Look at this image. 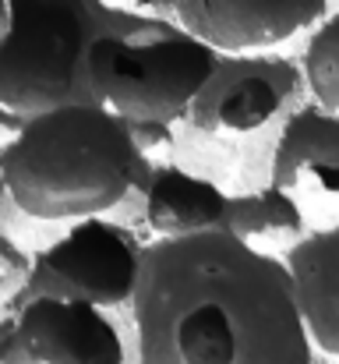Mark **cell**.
Wrapping results in <instances>:
<instances>
[{"instance_id":"obj_1","label":"cell","mask_w":339,"mask_h":364,"mask_svg":"<svg viewBox=\"0 0 339 364\" xmlns=\"http://www.w3.org/2000/svg\"><path fill=\"white\" fill-rule=\"evenodd\" d=\"M138 364H315L286 262L230 230L141 244Z\"/></svg>"},{"instance_id":"obj_2","label":"cell","mask_w":339,"mask_h":364,"mask_svg":"<svg viewBox=\"0 0 339 364\" xmlns=\"http://www.w3.org/2000/svg\"><path fill=\"white\" fill-rule=\"evenodd\" d=\"M149 152L99 103H60L21 117L0 141L4 198L28 220L103 216L149 177Z\"/></svg>"},{"instance_id":"obj_3","label":"cell","mask_w":339,"mask_h":364,"mask_svg":"<svg viewBox=\"0 0 339 364\" xmlns=\"http://www.w3.org/2000/svg\"><path fill=\"white\" fill-rule=\"evenodd\" d=\"M220 50L173 18H145L134 28L103 32L85 53V82L99 107L124 117L141 152L163 149L209 78Z\"/></svg>"},{"instance_id":"obj_4","label":"cell","mask_w":339,"mask_h":364,"mask_svg":"<svg viewBox=\"0 0 339 364\" xmlns=\"http://www.w3.org/2000/svg\"><path fill=\"white\" fill-rule=\"evenodd\" d=\"M152 14L110 0H7L0 32V107L28 117L60 103H96L85 53L96 36L124 32Z\"/></svg>"},{"instance_id":"obj_5","label":"cell","mask_w":339,"mask_h":364,"mask_svg":"<svg viewBox=\"0 0 339 364\" xmlns=\"http://www.w3.org/2000/svg\"><path fill=\"white\" fill-rule=\"evenodd\" d=\"M138 262H141V241L127 227L103 216L71 220V227L57 241L28 255V272L14 304L36 294H64V297H85L107 311L124 308L131 304L134 294Z\"/></svg>"},{"instance_id":"obj_6","label":"cell","mask_w":339,"mask_h":364,"mask_svg":"<svg viewBox=\"0 0 339 364\" xmlns=\"http://www.w3.org/2000/svg\"><path fill=\"white\" fill-rule=\"evenodd\" d=\"M304 89V71L294 57L262 50L220 53L184 121L212 138L254 134L290 114Z\"/></svg>"},{"instance_id":"obj_7","label":"cell","mask_w":339,"mask_h":364,"mask_svg":"<svg viewBox=\"0 0 339 364\" xmlns=\"http://www.w3.org/2000/svg\"><path fill=\"white\" fill-rule=\"evenodd\" d=\"M4 364H124L127 343L107 308L85 297L36 294L11 308Z\"/></svg>"},{"instance_id":"obj_8","label":"cell","mask_w":339,"mask_h":364,"mask_svg":"<svg viewBox=\"0 0 339 364\" xmlns=\"http://www.w3.org/2000/svg\"><path fill=\"white\" fill-rule=\"evenodd\" d=\"M329 0H173L170 18L220 53L269 50L315 28Z\"/></svg>"},{"instance_id":"obj_9","label":"cell","mask_w":339,"mask_h":364,"mask_svg":"<svg viewBox=\"0 0 339 364\" xmlns=\"http://www.w3.org/2000/svg\"><path fill=\"white\" fill-rule=\"evenodd\" d=\"M269 181L286 191L339 195V110L315 100L294 107L276 138Z\"/></svg>"},{"instance_id":"obj_10","label":"cell","mask_w":339,"mask_h":364,"mask_svg":"<svg viewBox=\"0 0 339 364\" xmlns=\"http://www.w3.org/2000/svg\"><path fill=\"white\" fill-rule=\"evenodd\" d=\"M311 347L339 358V223L301 234L283 255Z\"/></svg>"},{"instance_id":"obj_11","label":"cell","mask_w":339,"mask_h":364,"mask_svg":"<svg viewBox=\"0 0 339 364\" xmlns=\"http://www.w3.org/2000/svg\"><path fill=\"white\" fill-rule=\"evenodd\" d=\"M141 191H145V223L156 237H184L226 227L230 195L216 181L191 173L177 163H152Z\"/></svg>"},{"instance_id":"obj_12","label":"cell","mask_w":339,"mask_h":364,"mask_svg":"<svg viewBox=\"0 0 339 364\" xmlns=\"http://www.w3.org/2000/svg\"><path fill=\"white\" fill-rule=\"evenodd\" d=\"M244 241H276V237H301L304 234V209L294 191L279 184H262L226 198V227Z\"/></svg>"},{"instance_id":"obj_13","label":"cell","mask_w":339,"mask_h":364,"mask_svg":"<svg viewBox=\"0 0 339 364\" xmlns=\"http://www.w3.org/2000/svg\"><path fill=\"white\" fill-rule=\"evenodd\" d=\"M301 71L311 100L329 110H339V11L325 14L315 25L301 57Z\"/></svg>"},{"instance_id":"obj_14","label":"cell","mask_w":339,"mask_h":364,"mask_svg":"<svg viewBox=\"0 0 339 364\" xmlns=\"http://www.w3.org/2000/svg\"><path fill=\"white\" fill-rule=\"evenodd\" d=\"M0 202H4V188H0ZM25 272H28V251L0 227V315L11 311L25 283Z\"/></svg>"},{"instance_id":"obj_15","label":"cell","mask_w":339,"mask_h":364,"mask_svg":"<svg viewBox=\"0 0 339 364\" xmlns=\"http://www.w3.org/2000/svg\"><path fill=\"white\" fill-rule=\"evenodd\" d=\"M110 4H120L127 11H141V14H159V18H170V11H173V0H110Z\"/></svg>"},{"instance_id":"obj_16","label":"cell","mask_w":339,"mask_h":364,"mask_svg":"<svg viewBox=\"0 0 339 364\" xmlns=\"http://www.w3.org/2000/svg\"><path fill=\"white\" fill-rule=\"evenodd\" d=\"M18 121H21V117H14V114H7V110L0 107V141H4V138H7L14 127H18Z\"/></svg>"},{"instance_id":"obj_17","label":"cell","mask_w":339,"mask_h":364,"mask_svg":"<svg viewBox=\"0 0 339 364\" xmlns=\"http://www.w3.org/2000/svg\"><path fill=\"white\" fill-rule=\"evenodd\" d=\"M7 329H11V311H4V315H0V347H4V336H7ZM0 364H4V354H0Z\"/></svg>"},{"instance_id":"obj_18","label":"cell","mask_w":339,"mask_h":364,"mask_svg":"<svg viewBox=\"0 0 339 364\" xmlns=\"http://www.w3.org/2000/svg\"><path fill=\"white\" fill-rule=\"evenodd\" d=\"M4 25H7V0H0V32H4Z\"/></svg>"}]
</instances>
